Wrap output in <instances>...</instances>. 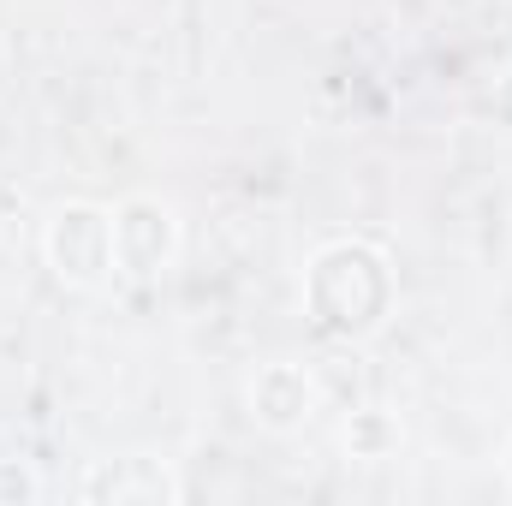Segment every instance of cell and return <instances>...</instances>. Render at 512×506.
<instances>
[{
	"mask_svg": "<svg viewBox=\"0 0 512 506\" xmlns=\"http://www.w3.org/2000/svg\"><path fill=\"white\" fill-rule=\"evenodd\" d=\"M304 328L322 346H370L382 340L399 310V268L393 251L370 233H334L304 256L298 274Z\"/></svg>",
	"mask_w": 512,
	"mask_h": 506,
	"instance_id": "obj_1",
	"label": "cell"
},
{
	"mask_svg": "<svg viewBox=\"0 0 512 506\" xmlns=\"http://www.w3.org/2000/svg\"><path fill=\"white\" fill-rule=\"evenodd\" d=\"M42 268L66 292H108L120 286V256H114V203L96 197H66L42 221Z\"/></svg>",
	"mask_w": 512,
	"mask_h": 506,
	"instance_id": "obj_2",
	"label": "cell"
},
{
	"mask_svg": "<svg viewBox=\"0 0 512 506\" xmlns=\"http://www.w3.org/2000/svg\"><path fill=\"white\" fill-rule=\"evenodd\" d=\"M114 256H120V280L131 286H155L179 268L185 256V221L161 191H131L114 203Z\"/></svg>",
	"mask_w": 512,
	"mask_h": 506,
	"instance_id": "obj_3",
	"label": "cell"
},
{
	"mask_svg": "<svg viewBox=\"0 0 512 506\" xmlns=\"http://www.w3.org/2000/svg\"><path fill=\"white\" fill-rule=\"evenodd\" d=\"M322 411H328V387L304 358H262L245 376V417L274 441L304 435Z\"/></svg>",
	"mask_w": 512,
	"mask_h": 506,
	"instance_id": "obj_4",
	"label": "cell"
},
{
	"mask_svg": "<svg viewBox=\"0 0 512 506\" xmlns=\"http://www.w3.org/2000/svg\"><path fill=\"white\" fill-rule=\"evenodd\" d=\"M72 501H84V506H179L185 501V483L155 453H114V459H90L78 471Z\"/></svg>",
	"mask_w": 512,
	"mask_h": 506,
	"instance_id": "obj_5",
	"label": "cell"
},
{
	"mask_svg": "<svg viewBox=\"0 0 512 506\" xmlns=\"http://www.w3.org/2000/svg\"><path fill=\"white\" fill-rule=\"evenodd\" d=\"M399 447H405V423H399L387 405H358V411H346V423H340V453H346L352 465H387V459H399Z\"/></svg>",
	"mask_w": 512,
	"mask_h": 506,
	"instance_id": "obj_6",
	"label": "cell"
},
{
	"mask_svg": "<svg viewBox=\"0 0 512 506\" xmlns=\"http://www.w3.org/2000/svg\"><path fill=\"white\" fill-rule=\"evenodd\" d=\"M477 126L512 143V66H501V72L477 90Z\"/></svg>",
	"mask_w": 512,
	"mask_h": 506,
	"instance_id": "obj_7",
	"label": "cell"
},
{
	"mask_svg": "<svg viewBox=\"0 0 512 506\" xmlns=\"http://www.w3.org/2000/svg\"><path fill=\"white\" fill-rule=\"evenodd\" d=\"M0 501H6V506L42 501V477H36L24 459H0Z\"/></svg>",
	"mask_w": 512,
	"mask_h": 506,
	"instance_id": "obj_8",
	"label": "cell"
},
{
	"mask_svg": "<svg viewBox=\"0 0 512 506\" xmlns=\"http://www.w3.org/2000/svg\"><path fill=\"white\" fill-rule=\"evenodd\" d=\"M501 489L512 495V429H507V441H501Z\"/></svg>",
	"mask_w": 512,
	"mask_h": 506,
	"instance_id": "obj_9",
	"label": "cell"
}]
</instances>
